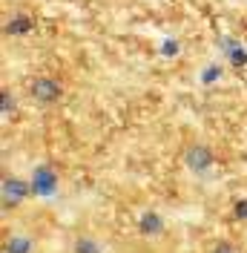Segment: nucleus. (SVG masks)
Here are the masks:
<instances>
[{
  "label": "nucleus",
  "mask_w": 247,
  "mask_h": 253,
  "mask_svg": "<svg viewBox=\"0 0 247 253\" xmlns=\"http://www.w3.org/2000/svg\"><path fill=\"white\" fill-rule=\"evenodd\" d=\"M236 216H239V219H247V202H239V205H236Z\"/></svg>",
  "instance_id": "11"
},
{
  "label": "nucleus",
  "mask_w": 247,
  "mask_h": 253,
  "mask_svg": "<svg viewBox=\"0 0 247 253\" xmlns=\"http://www.w3.org/2000/svg\"><path fill=\"white\" fill-rule=\"evenodd\" d=\"M78 253H101V251H98V245H95V242L81 239V242H78Z\"/></svg>",
  "instance_id": "9"
},
{
  "label": "nucleus",
  "mask_w": 247,
  "mask_h": 253,
  "mask_svg": "<svg viewBox=\"0 0 247 253\" xmlns=\"http://www.w3.org/2000/svg\"><path fill=\"white\" fill-rule=\"evenodd\" d=\"M29 251H32L29 239H23V236H15L12 242H9V253H29Z\"/></svg>",
  "instance_id": "7"
},
{
  "label": "nucleus",
  "mask_w": 247,
  "mask_h": 253,
  "mask_svg": "<svg viewBox=\"0 0 247 253\" xmlns=\"http://www.w3.org/2000/svg\"><path fill=\"white\" fill-rule=\"evenodd\" d=\"M32 92L38 95L41 101H58L61 98V84H55V81H49V78H38L32 84Z\"/></svg>",
  "instance_id": "2"
},
{
  "label": "nucleus",
  "mask_w": 247,
  "mask_h": 253,
  "mask_svg": "<svg viewBox=\"0 0 247 253\" xmlns=\"http://www.w3.org/2000/svg\"><path fill=\"white\" fill-rule=\"evenodd\" d=\"M55 187H58V178H55V173H52L49 167H38V170H35V175H32V190H35L38 196H52V193H55Z\"/></svg>",
  "instance_id": "1"
},
{
  "label": "nucleus",
  "mask_w": 247,
  "mask_h": 253,
  "mask_svg": "<svg viewBox=\"0 0 247 253\" xmlns=\"http://www.w3.org/2000/svg\"><path fill=\"white\" fill-rule=\"evenodd\" d=\"M218 75H221V72H218L216 66H207V69H204V81H207V84H210V81H216Z\"/></svg>",
  "instance_id": "10"
},
{
  "label": "nucleus",
  "mask_w": 247,
  "mask_h": 253,
  "mask_svg": "<svg viewBox=\"0 0 247 253\" xmlns=\"http://www.w3.org/2000/svg\"><path fill=\"white\" fill-rule=\"evenodd\" d=\"M29 29H32L29 17H15V20H9V23H6V32H9V35H26Z\"/></svg>",
  "instance_id": "5"
},
{
  "label": "nucleus",
  "mask_w": 247,
  "mask_h": 253,
  "mask_svg": "<svg viewBox=\"0 0 247 253\" xmlns=\"http://www.w3.org/2000/svg\"><path fill=\"white\" fill-rule=\"evenodd\" d=\"M216 253H233L230 245H221V248H216Z\"/></svg>",
  "instance_id": "13"
},
{
  "label": "nucleus",
  "mask_w": 247,
  "mask_h": 253,
  "mask_svg": "<svg viewBox=\"0 0 247 253\" xmlns=\"http://www.w3.org/2000/svg\"><path fill=\"white\" fill-rule=\"evenodd\" d=\"M175 52H178V43H175V41H167V43H164V55H175Z\"/></svg>",
  "instance_id": "12"
},
{
  "label": "nucleus",
  "mask_w": 247,
  "mask_h": 253,
  "mask_svg": "<svg viewBox=\"0 0 247 253\" xmlns=\"http://www.w3.org/2000/svg\"><path fill=\"white\" fill-rule=\"evenodd\" d=\"M187 164H190L193 170H207V167L213 164V156H210L207 147H193V150L187 153Z\"/></svg>",
  "instance_id": "3"
},
{
  "label": "nucleus",
  "mask_w": 247,
  "mask_h": 253,
  "mask_svg": "<svg viewBox=\"0 0 247 253\" xmlns=\"http://www.w3.org/2000/svg\"><path fill=\"white\" fill-rule=\"evenodd\" d=\"M23 196H26V187H23V181H17V178H9V181L3 184V202H6V205H9V202H12V205H17Z\"/></svg>",
  "instance_id": "4"
},
{
  "label": "nucleus",
  "mask_w": 247,
  "mask_h": 253,
  "mask_svg": "<svg viewBox=\"0 0 247 253\" xmlns=\"http://www.w3.org/2000/svg\"><path fill=\"white\" fill-rule=\"evenodd\" d=\"M230 58H233V63H247V52H242V46H236V43H230Z\"/></svg>",
  "instance_id": "8"
},
{
  "label": "nucleus",
  "mask_w": 247,
  "mask_h": 253,
  "mask_svg": "<svg viewBox=\"0 0 247 253\" xmlns=\"http://www.w3.org/2000/svg\"><path fill=\"white\" fill-rule=\"evenodd\" d=\"M141 230H144L147 236H150V233H158V230H161V219H158L155 213H144V216H141Z\"/></svg>",
  "instance_id": "6"
}]
</instances>
